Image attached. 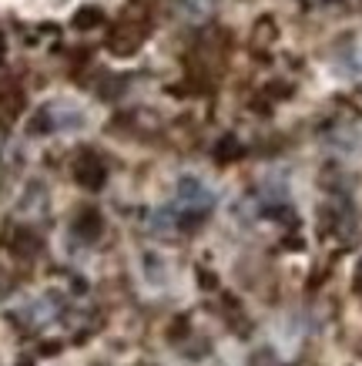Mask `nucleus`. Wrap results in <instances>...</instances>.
<instances>
[{"instance_id": "1", "label": "nucleus", "mask_w": 362, "mask_h": 366, "mask_svg": "<svg viewBox=\"0 0 362 366\" xmlns=\"http://www.w3.org/2000/svg\"><path fill=\"white\" fill-rule=\"evenodd\" d=\"M178 199H181V205H188V209H208L211 192L205 189L198 178H181V182H178Z\"/></svg>"}]
</instances>
